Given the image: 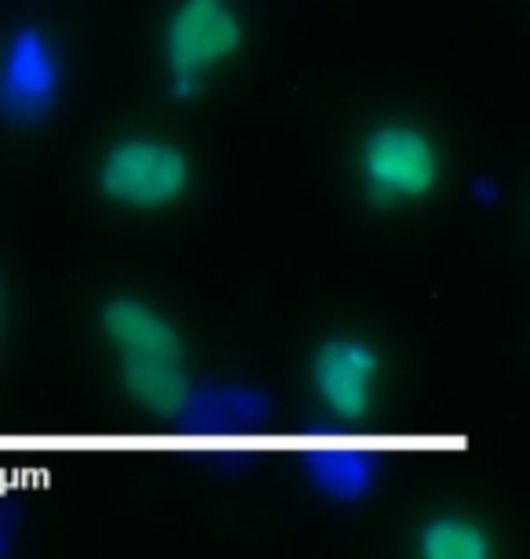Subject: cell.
I'll return each mask as SVG.
<instances>
[{
    "mask_svg": "<svg viewBox=\"0 0 530 559\" xmlns=\"http://www.w3.org/2000/svg\"><path fill=\"white\" fill-rule=\"evenodd\" d=\"M98 331L123 396L139 415L153 421H186L193 415L189 345L164 309L139 295H113L98 306Z\"/></svg>",
    "mask_w": 530,
    "mask_h": 559,
    "instance_id": "6da1fadb",
    "label": "cell"
},
{
    "mask_svg": "<svg viewBox=\"0 0 530 559\" xmlns=\"http://www.w3.org/2000/svg\"><path fill=\"white\" fill-rule=\"evenodd\" d=\"M360 193L375 207L419 204L439 182V150L425 128L411 120H386L356 145Z\"/></svg>",
    "mask_w": 530,
    "mask_h": 559,
    "instance_id": "7a4b0ae2",
    "label": "cell"
},
{
    "mask_svg": "<svg viewBox=\"0 0 530 559\" xmlns=\"http://www.w3.org/2000/svg\"><path fill=\"white\" fill-rule=\"evenodd\" d=\"M95 186L109 204L128 211H167L193 186V164L182 145L156 135L113 142L95 167Z\"/></svg>",
    "mask_w": 530,
    "mask_h": 559,
    "instance_id": "3957f363",
    "label": "cell"
},
{
    "mask_svg": "<svg viewBox=\"0 0 530 559\" xmlns=\"http://www.w3.org/2000/svg\"><path fill=\"white\" fill-rule=\"evenodd\" d=\"M244 48V19L233 0H178L164 22V73L175 98L204 81L214 66Z\"/></svg>",
    "mask_w": 530,
    "mask_h": 559,
    "instance_id": "277c9868",
    "label": "cell"
},
{
    "mask_svg": "<svg viewBox=\"0 0 530 559\" xmlns=\"http://www.w3.org/2000/svg\"><path fill=\"white\" fill-rule=\"evenodd\" d=\"M313 400L327 421H364L375 415L381 385V349L356 334H338L317 345L309 364Z\"/></svg>",
    "mask_w": 530,
    "mask_h": 559,
    "instance_id": "5b68a950",
    "label": "cell"
},
{
    "mask_svg": "<svg viewBox=\"0 0 530 559\" xmlns=\"http://www.w3.org/2000/svg\"><path fill=\"white\" fill-rule=\"evenodd\" d=\"M414 552L422 559H491L494 542L480 520L447 512V516L425 520L414 534Z\"/></svg>",
    "mask_w": 530,
    "mask_h": 559,
    "instance_id": "8992f818",
    "label": "cell"
},
{
    "mask_svg": "<svg viewBox=\"0 0 530 559\" xmlns=\"http://www.w3.org/2000/svg\"><path fill=\"white\" fill-rule=\"evenodd\" d=\"M0 331H4V280H0Z\"/></svg>",
    "mask_w": 530,
    "mask_h": 559,
    "instance_id": "52a82bcc",
    "label": "cell"
}]
</instances>
